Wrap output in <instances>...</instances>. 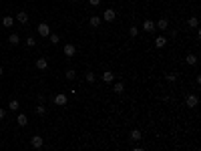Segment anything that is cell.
Here are the masks:
<instances>
[{"instance_id":"26","label":"cell","mask_w":201,"mask_h":151,"mask_svg":"<svg viewBox=\"0 0 201 151\" xmlns=\"http://www.w3.org/2000/svg\"><path fill=\"white\" fill-rule=\"evenodd\" d=\"M36 115H46V107H44V105H38V107H36Z\"/></svg>"},{"instance_id":"21","label":"cell","mask_w":201,"mask_h":151,"mask_svg":"<svg viewBox=\"0 0 201 151\" xmlns=\"http://www.w3.org/2000/svg\"><path fill=\"white\" fill-rule=\"evenodd\" d=\"M48 39H50V42H53V44H58V42H60V36H58V34H54V32L48 34Z\"/></svg>"},{"instance_id":"16","label":"cell","mask_w":201,"mask_h":151,"mask_svg":"<svg viewBox=\"0 0 201 151\" xmlns=\"http://www.w3.org/2000/svg\"><path fill=\"white\" fill-rule=\"evenodd\" d=\"M8 42L12 44V46H16V44L20 42V36H18V34H14V32H12V34L8 36Z\"/></svg>"},{"instance_id":"25","label":"cell","mask_w":201,"mask_h":151,"mask_svg":"<svg viewBox=\"0 0 201 151\" xmlns=\"http://www.w3.org/2000/svg\"><path fill=\"white\" fill-rule=\"evenodd\" d=\"M137 34H139V28H137V26H131V28H129V36H133V39H135Z\"/></svg>"},{"instance_id":"13","label":"cell","mask_w":201,"mask_h":151,"mask_svg":"<svg viewBox=\"0 0 201 151\" xmlns=\"http://www.w3.org/2000/svg\"><path fill=\"white\" fill-rule=\"evenodd\" d=\"M16 123H18L20 127L28 125V117H26V115H24V113H18V117H16Z\"/></svg>"},{"instance_id":"4","label":"cell","mask_w":201,"mask_h":151,"mask_svg":"<svg viewBox=\"0 0 201 151\" xmlns=\"http://www.w3.org/2000/svg\"><path fill=\"white\" fill-rule=\"evenodd\" d=\"M62 53L67 54V57H75V54H77V46H75V44H64V49H62Z\"/></svg>"},{"instance_id":"2","label":"cell","mask_w":201,"mask_h":151,"mask_svg":"<svg viewBox=\"0 0 201 151\" xmlns=\"http://www.w3.org/2000/svg\"><path fill=\"white\" fill-rule=\"evenodd\" d=\"M115 18H117V12H115L113 8H107L105 14H103V20H105V22H113Z\"/></svg>"},{"instance_id":"7","label":"cell","mask_w":201,"mask_h":151,"mask_svg":"<svg viewBox=\"0 0 201 151\" xmlns=\"http://www.w3.org/2000/svg\"><path fill=\"white\" fill-rule=\"evenodd\" d=\"M155 28H159V30H167V28H169V20H167V18L157 20V22H155Z\"/></svg>"},{"instance_id":"22","label":"cell","mask_w":201,"mask_h":151,"mask_svg":"<svg viewBox=\"0 0 201 151\" xmlns=\"http://www.w3.org/2000/svg\"><path fill=\"white\" fill-rule=\"evenodd\" d=\"M187 22H189V26H191V28H197V24H199V20H197V16H191V18L187 20Z\"/></svg>"},{"instance_id":"6","label":"cell","mask_w":201,"mask_h":151,"mask_svg":"<svg viewBox=\"0 0 201 151\" xmlns=\"http://www.w3.org/2000/svg\"><path fill=\"white\" fill-rule=\"evenodd\" d=\"M36 68H38V71H46V68H48V61L44 59V57L36 59Z\"/></svg>"},{"instance_id":"30","label":"cell","mask_w":201,"mask_h":151,"mask_svg":"<svg viewBox=\"0 0 201 151\" xmlns=\"http://www.w3.org/2000/svg\"><path fill=\"white\" fill-rule=\"evenodd\" d=\"M6 117V111H4V109H2V107H0V121H2V119H4Z\"/></svg>"},{"instance_id":"1","label":"cell","mask_w":201,"mask_h":151,"mask_svg":"<svg viewBox=\"0 0 201 151\" xmlns=\"http://www.w3.org/2000/svg\"><path fill=\"white\" fill-rule=\"evenodd\" d=\"M38 34L42 36V39H48V34H50V26H48L46 22H40V24H38Z\"/></svg>"},{"instance_id":"12","label":"cell","mask_w":201,"mask_h":151,"mask_svg":"<svg viewBox=\"0 0 201 151\" xmlns=\"http://www.w3.org/2000/svg\"><path fill=\"white\" fill-rule=\"evenodd\" d=\"M185 103H187V107H197V97L195 95H187V99H185Z\"/></svg>"},{"instance_id":"8","label":"cell","mask_w":201,"mask_h":151,"mask_svg":"<svg viewBox=\"0 0 201 151\" xmlns=\"http://www.w3.org/2000/svg\"><path fill=\"white\" fill-rule=\"evenodd\" d=\"M54 105H58V107H64V105H67V95H57V97H54Z\"/></svg>"},{"instance_id":"18","label":"cell","mask_w":201,"mask_h":151,"mask_svg":"<svg viewBox=\"0 0 201 151\" xmlns=\"http://www.w3.org/2000/svg\"><path fill=\"white\" fill-rule=\"evenodd\" d=\"M185 63L193 67V64H197V57H195V54H187V57H185Z\"/></svg>"},{"instance_id":"11","label":"cell","mask_w":201,"mask_h":151,"mask_svg":"<svg viewBox=\"0 0 201 151\" xmlns=\"http://www.w3.org/2000/svg\"><path fill=\"white\" fill-rule=\"evenodd\" d=\"M143 30H145V32H153V30H155V22H153V20H145V22H143Z\"/></svg>"},{"instance_id":"5","label":"cell","mask_w":201,"mask_h":151,"mask_svg":"<svg viewBox=\"0 0 201 151\" xmlns=\"http://www.w3.org/2000/svg\"><path fill=\"white\" fill-rule=\"evenodd\" d=\"M167 36H165V34H161V36H157V39H155V46H157V49H163V46H167Z\"/></svg>"},{"instance_id":"9","label":"cell","mask_w":201,"mask_h":151,"mask_svg":"<svg viewBox=\"0 0 201 151\" xmlns=\"http://www.w3.org/2000/svg\"><path fill=\"white\" fill-rule=\"evenodd\" d=\"M103 81H105V83H113V81H115V75H113V71H105V73H103Z\"/></svg>"},{"instance_id":"27","label":"cell","mask_w":201,"mask_h":151,"mask_svg":"<svg viewBox=\"0 0 201 151\" xmlns=\"http://www.w3.org/2000/svg\"><path fill=\"white\" fill-rule=\"evenodd\" d=\"M167 81L175 83V81H177V73H169V75H167Z\"/></svg>"},{"instance_id":"24","label":"cell","mask_w":201,"mask_h":151,"mask_svg":"<svg viewBox=\"0 0 201 151\" xmlns=\"http://www.w3.org/2000/svg\"><path fill=\"white\" fill-rule=\"evenodd\" d=\"M100 22H103V18H99V16H93L91 18V26H99Z\"/></svg>"},{"instance_id":"23","label":"cell","mask_w":201,"mask_h":151,"mask_svg":"<svg viewBox=\"0 0 201 151\" xmlns=\"http://www.w3.org/2000/svg\"><path fill=\"white\" fill-rule=\"evenodd\" d=\"M64 75H67V79H68V81H75V77H77V71H72V68H68V71H67Z\"/></svg>"},{"instance_id":"29","label":"cell","mask_w":201,"mask_h":151,"mask_svg":"<svg viewBox=\"0 0 201 151\" xmlns=\"http://www.w3.org/2000/svg\"><path fill=\"white\" fill-rule=\"evenodd\" d=\"M89 4H91V6H99L100 0H89Z\"/></svg>"},{"instance_id":"19","label":"cell","mask_w":201,"mask_h":151,"mask_svg":"<svg viewBox=\"0 0 201 151\" xmlns=\"http://www.w3.org/2000/svg\"><path fill=\"white\" fill-rule=\"evenodd\" d=\"M18 107H20V103L16 101V99H12V101L8 103V109H10V111H18Z\"/></svg>"},{"instance_id":"28","label":"cell","mask_w":201,"mask_h":151,"mask_svg":"<svg viewBox=\"0 0 201 151\" xmlns=\"http://www.w3.org/2000/svg\"><path fill=\"white\" fill-rule=\"evenodd\" d=\"M26 42H28V46H30V49H32V46H36V40H34V39H30V36L26 39Z\"/></svg>"},{"instance_id":"14","label":"cell","mask_w":201,"mask_h":151,"mask_svg":"<svg viewBox=\"0 0 201 151\" xmlns=\"http://www.w3.org/2000/svg\"><path fill=\"white\" fill-rule=\"evenodd\" d=\"M16 20H18L20 24H26V22H28V14H26V12H18V14H16Z\"/></svg>"},{"instance_id":"17","label":"cell","mask_w":201,"mask_h":151,"mask_svg":"<svg viewBox=\"0 0 201 151\" xmlns=\"http://www.w3.org/2000/svg\"><path fill=\"white\" fill-rule=\"evenodd\" d=\"M141 129H133V131H131V139H133V141H141Z\"/></svg>"},{"instance_id":"3","label":"cell","mask_w":201,"mask_h":151,"mask_svg":"<svg viewBox=\"0 0 201 151\" xmlns=\"http://www.w3.org/2000/svg\"><path fill=\"white\" fill-rule=\"evenodd\" d=\"M30 145H32L34 149H40V147L44 145V139H42V137H40V135H34L32 139H30Z\"/></svg>"},{"instance_id":"15","label":"cell","mask_w":201,"mask_h":151,"mask_svg":"<svg viewBox=\"0 0 201 151\" xmlns=\"http://www.w3.org/2000/svg\"><path fill=\"white\" fill-rule=\"evenodd\" d=\"M12 24H14V18H12V16H4V18H2V26L10 28Z\"/></svg>"},{"instance_id":"32","label":"cell","mask_w":201,"mask_h":151,"mask_svg":"<svg viewBox=\"0 0 201 151\" xmlns=\"http://www.w3.org/2000/svg\"><path fill=\"white\" fill-rule=\"evenodd\" d=\"M71 2H79V0H71Z\"/></svg>"},{"instance_id":"31","label":"cell","mask_w":201,"mask_h":151,"mask_svg":"<svg viewBox=\"0 0 201 151\" xmlns=\"http://www.w3.org/2000/svg\"><path fill=\"white\" fill-rule=\"evenodd\" d=\"M2 73H4V68H2V67H0V77H2Z\"/></svg>"},{"instance_id":"20","label":"cell","mask_w":201,"mask_h":151,"mask_svg":"<svg viewBox=\"0 0 201 151\" xmlns=\"http://www.w3.org/2000/svg\"><path fill=\"white\" fill-rule=\"evenodd\" d=\"M85 79H86V83H95V81H97V75L93 73V71H89V73L85 75Z\"/></svg>"},{"instance_id":"10","label":"cell","mask_w":201,"mask_h":151,"mask_svg":"<svg viewBox=\"0 0 201 151\" xmlns=\"http://www.w3.org/2000/svg\"><path fill=\"white\" fill-rule=\"evenodd\" d=\"M113 91H115L117 95H123V93H125V83H121V81H117V83L113 85Z\"/></svg>"}]
</instances>
